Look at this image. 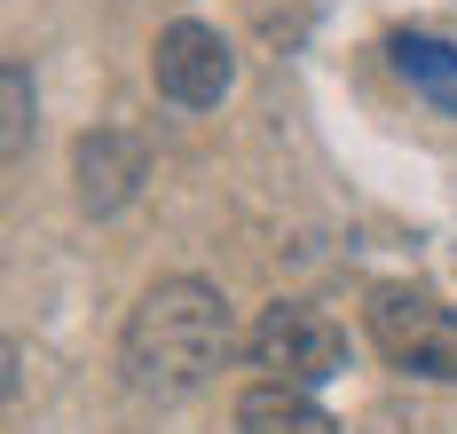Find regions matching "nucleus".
<instances>
[{
	"label": "nucleus",
	"mask_w": 457,
	"mask_h": 434,
	"mask_svg": "<svg viewBox=\"0 0 457 434\" xmlns=\"http://www.w3.org/2000/svg\"><path fill=\"white\" fill-rule=\"evenodd\" d=\"M0 103H8V119H0V150H8V166L24 158V143H32V71L8 55L0 63Z\"/></svg>",
	"instance_id": "obj_8"
},
{
	"label": "nucleus",
	"mask_w": 457,
	"mask_h": 434,
	"mask_svg": "<svg viewBox=\"0 0 457 434\" xmlns=\"http://www.w3.org/2000/svg\"><path fill=\"white\" fill-rule=\"evenodd\" d=\"M370 339L395 371L411 380H457V316L418 285H378L370 292Z\"/></svg>",
	"instance_id": "obj_2"
},
{
	"label": "nucleus",
	"mask_w": 457,
	"mask_h": 434,
	"mask_svg": "<svg viewBox=\"0 0 457 434\" xmlns=\"http://www.w3.org/2000/svg\"><path fill=\"white\" fill-rule=\"evenodd\" d=\"M386 55H395V71H403L434 111H450V119H457V48H450V40H434V32H395V48H386Z\"/></svg>",
	"instance_id": "obj_7"
},
{
	"label": "nucleus",
	"mask_w": 457,
	"mask_h": 434,
	"mask_svg": "<svg viewBox=\"0 0 457 434\" xmlns=\"http://www.w3.org/2000/svg\"><path fill=\"white\" fill-rule=\"evenodd\" d=\"M253 363L284 387H323L347 371V332L323 308H308V300H276L253 324Z\"/></svg>",
	"instance_id": "obj_3"
},
{
	"label": "nucleus",
	"mask_w": 457,
	"mask_h": 434,
	"mask_svg": "<svg viewBox=\"0 0 457 434\" xmlns=\"http://www.w3.org/2000/svg\"><path fill=\"white\" fill-rule=\"evenodd\" d=\"M237 434H339L331 411H323L308 387H284V380H261L237 395Z\"/></svg>",
	"instance_id": "obj_6"
},
{
	"label": "nucleus",
	"mask_w": 457,
	"mask_h": 434,
	"mask_svg": "<svg viewBox=\"0 0 457 434\" xmlns=\"http://www.w3.org/2000/svg\"><path fill=\"white\" fill-rule=\"evenodd\" d=\"M237 355V316L205 277H158L119 332V371L150 403H182Z\"/></svg>",
	"instance_id": "obj_1"
},
{
	"label": "nucleus",
	"mask_w": 457,
	"mask_h": 434,
	"mask_svg": "<svg viewBox=\"0 0 457 434\" xmlns=\"http://www.w3.org/2000/svg\"><path fill=\"white\" fill-rule=\"evenodd\" d=\"M150 79H158V96L182 103V111H213V103L228 96V79H237V55H228V40L213 32V24L182 16V24L158 32V48H150Z\"/></svg>",
	"instance_id": "obj_4"
},
{
	"label": "nucleus",
	"mask_w": 457,
	"mask_h": 434,
	"mask_svg": "<svg viewBox=\"0 0 457 434\" xmlns=\"http://www.w3.org/2000/svg\"><path fill=\"white\" fill-rule=\"evenodd\" d=\"M142 174H150V150H142V135H119V127H95L71 150V182H79L87 213H119L142 190Z\"/></svg>",
	"instance_id": "obj_5"
}]
</instances>
